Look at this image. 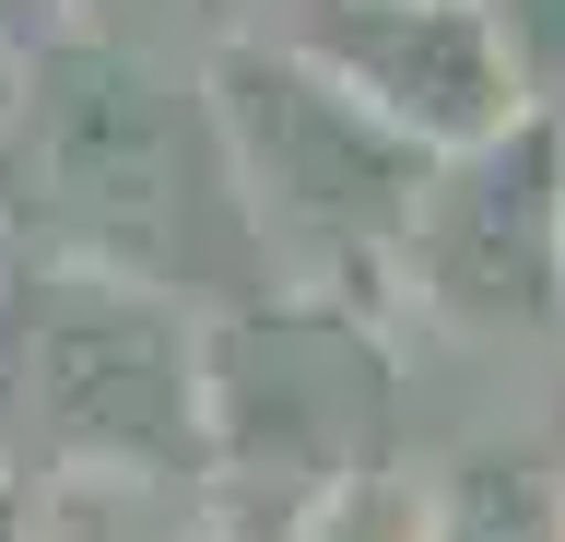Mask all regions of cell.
<instances>
[{"label": "cell", "mask_w": 565, "mask_h": 542, "mask_svg": "<svg viewBox=\"0 0 565 542\" xmlns=\"http://www.w3.org/2000/svg\"><path fill=\"white\" fill-rule=\"evenodd\" d=\"M12 83H24V72H0V118H12Z\"/></svg>", "instance_id": "4fadbf2b"}, {"label": "cell", "mask_w": 565, "mask_h": 542, "mask_svg": "<svg viewBox=\"0 0 565 542\" xmlns=\"http://www.w3.org/2000/svg\"><path fill=\"white\" fill-rule=\"evenodd\" d=\"M436 531V496H413V483H388V471H365L353 496H330L295 542H424Z\"/></svg>", "instance_id": "ba28073f"}, {"label": "cell", "mask_w": 565, "mask_h": 542, "mask_svg": "<svg viewBox=\"0 0 565 542\" xmlns=\"http://www.w3.org/2000/svg\"><path fill=\"white\" fill-rule=\"evenodd\" d=\"M424 542H565V496H554V471L519 460V448H471L436 483V531Z\"/></svg>", "instance_id": "52a82bcc"}, {"label": "cell", "mask_w": 565, "mask_h": 542, "mask_svg": "<svg viewBox=\"0 0 565 542\" xmlns=\"http://www.w3.org/2000/svg\"><path fill=\"white\" fill-rule=\"evenodd\" d=\"M483 12L507 36V60H519V95L565 118V0H483Z\"/></svg>", "instance_id": "9c48e42d"}, {"label": "cell", "mask_w": 565, "mask_h": 542, "mask_svg": "<svg viewBox=\"0 0 565 542\" xmlns=\"http://www.w3.org/2000/svg\"><path fill=\"white\" fill-rule=\"evenodd\" d=\"M295 47H307L330 83H353V95H365L401 142H424L436 166L530 118L519 60H507L483 0H307V12H295Z\"/></svg>", "instance_id": "8992f818"}, {"label": "cell", "mask_w": 565, "mask_h": 542, "mask_svg": "<svg viewBox=\"0 0 565 542\" xmlns=\"http://www.w3.org/2000/svg\"><path fill=\"white\" fill-rule=\"evenodd\" d=\"M388 365L342 295L236 307L212 330V471L259 507V531L295 542L330 496L377 471Z\"/></svg>", "instance_id": "277c9868"}, {"label": "cell", "mask_w": 565, "mask_h": 542, "mask_svg": "<svg viewBox=\"0 0 565 542\" xmlns=\"http://www.w3.org/2000/svg\"><path fill=\"white\" fill-rule=\"evenodd\" d=\"M201 83H212V118H224L247 236H271L330 295L413 259V213L436 189V153L401 142L353 83H330L295 36H224Z\"/></svg>", "instance_id": "3957f363"}, {"label": "cell", "mask_w": 565, "mask_h": 542, "mask_svg": "<svg viewBox=\"0 0 565 542\" xmlns=\"http://www.w3.org/2000/svg\"><path fill=\"white\" fill-rule=\"evenodd\" d=\"M0 542H24V507H0Z\"/></svg>", "instance_id": "7c38bea8"}, {"label": "cell", "mask_w": 565, "mask_h": 542, "mask_svg": "<svg viewBox=\"0 0 565 542\" xmlns=\"http://www.w3.org/2000/svg\"><path fill=\"white\" fill-rule=\"evenodd\" d=\"M0 507H12V483H0Z\"/></svg>", "instance_id": "5bb4252c"}, {"label": "cell", "mask_w": 565, "mask_h": 542, "mask_svg": "<svg viewBox=\"0 0 565 542\" xmlns=\"http://www.w3.org/2000/svg\"><path fill=\"white\" fill-rule=\"evenodd\" d=\"M224 213H236V166H224L212 83H177L153 47L106 36H60L47 60H24L12 118H0L12 248L166 295Z\"/></svg>", "instance_id": "6da1fadb"}, {"label": "cell", "mask_w": 565, "mask_h": 542, "mask_svg": "<svg viewBox=\"0 0 565 542\" xmlns=\"http://www.w3.org/2000/svg\"><path fill=\"white\" fill-rule=\"evenodd\" d=\"M60 47V0H0V72H24Z\"/></svg>", "instance_id": "30bf717a"}, {"label": "cell", "mask_w": 565, "mask_h": 542, "mask_svg": "<svg viewBox=\"0 0 565 542\" xmlns=\"http://www.w3.org/2000/svg\"><path fill=\"white\" fill-rule=\"evenodd\" d=\"M401 272L459 330H565V118L530 107L519 130L448 153Z\"/></svg>", "instance_id": "5b68a950"}, {"label": "cell", "mask_w": 565, "mask_h": 542, "mask_svg": "<svg viewBox=\"0 0 565 542\" xmlns=\"http://www.w3.org/2000/svg\"><path fill=\"white\" fill-rule=\"evenodd\" d=\"M201 471L212 330L153 284L24 259L0 284V471Z\"/></svg>", "instance_id": "7a4b0ae2"}, {"label": "cell", "mask_w": 565, "mask_h": 542, "mask_svg": "<svg viewBox=\"0 0 565 542\" xmlns=\"http://www.w3.org/2000/svg\"><path fill=\"white\" fill-rule=\"evenodd\" d=\"M12 272H24V259H12V224H0V284H12Z\"/></svg>", "instance_id": "8fae6325"}]
</instances>
